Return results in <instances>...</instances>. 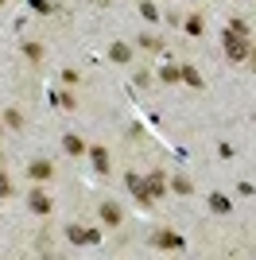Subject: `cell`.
I'll list each match as a JSON object with an SVG mask.
<instances>
[{
  "label": "cell",
  "instance_id": "cell-13",
  "mask_svg": "<svg viewBox=\"0 0 256 260\" xmlns=\"http://www.w3.org/2000/svg\"><path fill=\"white\" fill-rule=\"evenodd\" d=\"M140 16H144L148 23H155V20H159V8H155V4L148 0V4H140Z\"/></svg>",
  "mask_w": 256,
  "mask_h": 260
},
{
  "label": "cell",
  "instance_id": "cell-14",
  "mask_svg": "<svg viewBox=\"0 0 256 260\" xmlns=\"http://www.w3.org/2000/svg\"><path fill=\"white\" fill-rule=\"evenodd\" d=\"M171 186H175L179 194H190V190H194V183L186 179V175H179V179H171Z\"/></svg>",
  "mask_w": 256,
  "mask_h": 260
},
{
  "label": "cell",
  "instance_id": "cell-22",
  "mask_svg": "<svg viewBox=\"0 0 256 260\" xmlns=\"http://www.w3.org/2000/svg\"><path fill=\"white\" fill-rule=\"evenodd\" d=\"M31 8L35 12H51V4H47V0H31Z\"/></svg>",
  "mask_w": 256,
  "mask_h": 260
},
{
  "label": "cell",
  "instance_id": "cell-15",
  "mask_svg": "<svg viewBox=\"0 0 256 260\" xmlns=\"http://www.w3.org/2000/svg\"><path fill=\"white\" fill-rule=\"evenodd\" d=\"M148 190H151V194H155V198L163 194V175H159V171H155V175H151V179H148Z\"/></svg>",
  "mask_w": 256,
  "mask_h": 260
},
{
  "label": "cell",
  "instance_id": "cell-5",
  "mask_svg": "<svg viewBox=\"0 0 256 260\" xmlns=\"http://www.w3.org/2000/svg\"><path fill=\"white\" fill-rule=\"evenodd\" d=\"M27 202H31V210H35V214H51V198H47V194H39V190H31V198H27Z\"/></svg>",
  "mask_w": 256,
  "mask_h": 260
},
{
  "label": "cell",
  "instance_id": "cell-4",
  "mask_svg": "<svg viewBox=\"0 0 256 260\" xmlns=\"http://www.w3.org/2000/svg\"><path fill=\"white\" fill-rule=\"evenodd\" d=\"M155 245H159V249H182V237L179 233H171V229H163V233H155Z\"/></svg>",
  "mask_w": 256,
  "mask_h": 260
},
{
  "label": "cell",
  "instance_id": "cell-2",
  "mask_svg": "<svg viewBox=\"0 0 256 260\" xmlns=\"http://www.w3.org/2000/svg\"><path fill=\"white\" fill-rule=\"evenodd\" d=\"M66 241L70 245H101L97 229H82V225H66Z\"/></svg>",
  "mask_w": 256,
  "mask_h": 260
},
{
  "label": "cell",
  "instance_id": "cell-12",
  "mask_svg": "<svg viewBox=\"0 0 256 260\" xmlns=\"http://www.w3.org/2000/svg\"><path fill=\"white\" fill-rule=\"evenodd\" d=\"M210 206L217 210V214H229V210H233V206H229V198H225V194H210Z\"/></svg>",
  "mask_w": 256,
  "mask_h": 260
},
{
  "label": "cell",
  "instance_id": "cell-16",
  "mask_svg": "<svg viewBox=\"0 0 256 260\" xmlns=\"http://www.w3.org/2000/svg\"><path fill=\"white\" fill-rule=\"evenodd\" d=\"M186 31H190V35H202V20H198V16H190V20H186Z\"/></svg>",
  "mask_w": 256,
  "mask_h": 260
},
{
  "label": "cell",
  "instance_id": "cell-10",
  "mask_svg": "<svg viewBox=\"0 0 256 260\" xmlns=\"http://www.w3.org/2000/svg\"><path fill=\"white\" fill-rule=\"evenodd\" d=\"M31 179H51V163H47V159L31 163Z\"/></svg>",
  "mask_w": 256,
  "mask_h": 260
},
{
  "label": "cell",
  "instance_id": "cell-9",
  "mask_svg": "<svg viewBox=\"0 0 256 260\" xmlns=\"http://www.w3.org/2000/svg\"><path fill=\"white\" fill-rule=\"evenodd\" d=\"M179 78H182V82H186V86H190V89H198V86H202V78L194 74L190 66H182V70H179Z\"/></svg>",
  "mask_w": 256,
  "mask_h": 260
},
{
  "label": "cell",
  "instance_id": "cell-8",
  "mask_svg": "<svg viewBox=\"0 0 256 260\" xmlns=\"http://www.w3.org/2000/svg\"><path fill=\"white\" fill-rule=\"evenodd\" d=\"M89 155H93V167H97L101 175H105V171H109V155H105V148H93Z\"/></svg>",
  "mask_w": 256,
  "mask_h": 260
},
{
  "label": "cell",
  "instance_id": "cell-7",
  "mask_svg": "<svg viewBox=\"0 0 256 260\" xmlns=\"http://www.w3.org/2000/svg\"><path fill=\"white\" fill-rule=\"evenodd\" d=\"M101 221H105V225H117V221H120V210L113 206V202H105V206H101Z\"/></svg>",
  "mask_w": 256,
  "mask_h": 260
},
{
  "label": "cell",
  "instance_id": "cell-18",
  "mask_svg": "<svg viewBox=\"0 0 256 260\" xmlns=\"http://www.w3.org/2000/svg\"><path fill=\"white\" fill-rule=\"evenodd\" d=\"M140 43L148 47V51H159V47H163V43H159V39H155V35H144V39H140Z\"/></svg>",
  "mask_w": 256,
  "mask_h": 260
},
{
  "label": "cell",
  "instance_id": "cell-20",
  "mask_svg": "<svg viewBox=\"0 0 256 260\" xmlns=\"http://www.w3.org/2000/svg\"><path fill=\"white\" fill-rule=\"evenodd\" d=\"M12 194V183H8V175H0V198H8Z\"/></svg>",
  "mask_w": 256,
  "mask_h": 260
},
{
  "label": "cell",
  "instance_id": "cell-11",
  "mask_svg": "<svg viewBox=\"0 0 256 260\" xmlns=\"http://www.w3.org/2000/svg\"><path fill=\"white\" fill-rule=\"evenodd\" d=\"M62 148H66V155H82V152H85L78 136H66V140H62Z\"/></svg>",
  "mask_w": 256,
  "mask_h": 260
},
{
  "label": "cell",
  "instance_id": "cell-17",
  "mask_svg": "<svg viewBox=\"0 0 256 260\" xmlns=\"http://www.w3.org/2000/svg\"><path fill=\"white\" fill-rule=\"evenodd\" d=\"M163 82H179V66H163Z\"/></svg>",
  "mask_w": 256,
  "mask_h": 260
},
{
  "label": "cell",
  "instance_id": "cell-23",
  "mask_svg": "<svg viewBox=\"0 0 256 260\" xmlns=\"http://www.w3.org/2000/svg\"><path fill=\"white\" fill-rule=\"evenodd\" d=\"M0 132H4V124H0Z\"/></svg>",
  "mask_w": 256,
  "mask_h": 260
},
{
  "label": "cell",
  "instance_id": "cell-1",
  "mask_svg": "<svg viewBox=\"0 0 256 260\" xmlns=\"http://www.w3.org/2000/svg\"><path fill=\"white\" fill-rule=\"evenodd\" d=\"M221 47L229 51V58H233V62H248V58L256 62L252 43H245V39H241V35H233V31H221Z\"/></svg>",
  "mask_w": 256,
  "mask_h": 260
},
{
  "label": "cell",
  "instance_id": "cell-21",
  "mask_svg": "<svg viewBox=\"0 0 256 260\" xmlns=\"http://www.w3.org/2000/svg\"><path fill=\"white\" fill-rule=\"evenodd\" d=\"M23 54H27V58H39L43 51H39V43H27V47H23Z\"/></svg>",
  "mask_w": 256,
  "mask_h": 260
},
{
  "label": "cell",
  "instance_id": "cell-19",
  "mask_svg": "<svg viewBox=\"0 0 256 260\" xmlns=\"http://www.w3.org/2000/svg\"><path fill=\"white\" fill-rule=\"evenodd\" d=\"M229 31H233V35H241V39H245V35H248V27H245V23H241V20H233V23H229Z\"/></svg>",
  "mask_w": 256,
  "mask_h": 260
},
{
  "label": "cell",
  "instance_id": "cell-3",
  "mask_svg": "<svg viewBox=\"0 0 256 260\" xmlns=\"http://www.w3.org/2000/svg\"><path fill=\"white\" fill-rule=\"evenodd\" d=\"M124 183H128V190H132V194H136L144 206H151V202H155V194L148 190V179H140V175H128Z\"/></svg>",
  "mask_w": 256,
  "mask_h": 260
},
{
  "label": "cell",
  "instance_id": "cell-6",
  "mask_svg": "<svg viewBox=\"0 0 256 260\" xmlns=\"http://www.w3.org/2000/svg\"><path fill=\"white\" fill-rule=\"evenodd\" d=\"M109 58H113V62H128V58H132L128 43H113V47H109Z\"/></svg>",
  "mask_w": 256,
  "mask_h": 260
}]
</instances>
